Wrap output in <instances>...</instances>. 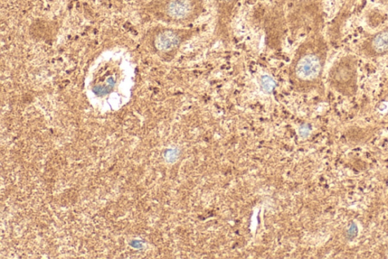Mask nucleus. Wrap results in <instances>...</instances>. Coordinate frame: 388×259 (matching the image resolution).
Masks as SVG:
<instances>
[{
    "label": "nucleus",
    "instance_id": "1",
    "mask_svg": "<svg viewBox=\"0 0 388 259\" xmlns=\"http://www.w3.org/2000/svg\"><path fill=\"white\" fill-rule=\"evenodd\" d=\"M328 48L320 38H312L302 43L289 67L292 81L302 86H314L323 78L327 60Z\"/></svg>",
    "mask_w": 388,
    "mask_h": 259
},
{
    "label": "nucleus",
    "instance_id": "2",
    "mask_svg": "<svg viewBox=\"0 0 388 259\" xmlns=\"http://www.w3.org/2000/svg\"><path fill=\"white\" fill-rule=\"evenodd\" d=\"M156 18L166 23L189 25L205 11L203 0H156L150 6Z\"/></svg>",
    "mask_w": 388,
    "mask_h": 259
},
{
    "label": "nucleus",
    "instance_id": "3",
    "mask_svg": "<svg viewBox=\"0 0 388 259\" xmlns=\"http://www.w3.org/2000/svg\"><path fill=\"white\" fill-rule=\"evenodd\" d=\"M328 81L337 93L353 97L358 90V62L349 55L337 60L329 71Z\"/></svg>",
    "mask_w": 388,
    "mask_h": 259
},
{
    "label": "nucleus",
    "instance_id": "4",
    "mask_svg": "<svg viewBox=\"0 0 388 259\" xmlns=\"http://www.w3.org/2000/svg\"><path fill=\"white\" fill-rule=\"evenodd\" d=\"M195 32L192 29L163 27L156 33L155 48L160 53L173 55L185 42L193 38Z\"/></svg>",
    "mask_w": 388,
    "mask_h": 259
},
{
    "label": "nucleus",
    "instance_id": "5",
    "mask_svg": "<svg viewBox=\"0 0 388 259\" xmlns=\"http://www.w3.org/2000/svg\"><path fill=\"white\" fill-rule=\"evenodd\" d=\"M362 51L366 57L370 58L388 55V27L369 36L363 44Z\"/></svg>",
    "mask_w": 388,
    "mask_h": 259
},
{
    "label": "nucleus",
    "instance_id": "6",
    "mask_svg": "<svg viewBox=\"0 0 388 259\" xmlns=\"http://www.w3.org/2000/svg\"><path fill=\"white\" fill-rule=\"evenodd\" d=\"M218 13L222 16H229L239 0H213Z\"/></svg>",
    "mask_w": 388,
    "mask_h": 259
},
{
    "label": "nucleus",
    "instance_id": "7",
    "mask_svg": "<svg viewBox=\"0 0 388 259\" xmlns=\"http://www.w3.org/2000/svg\"><path fill=\"white\" fill-rule=\"evenodd\" d=\"M270 79L268 80V83L267 80H263V87L267 91H272V89L274 88V84L272 85V81H270Z\"/></svg>",
    "mask_w": 388,
    "mask_h": 259
}]
</instances>
